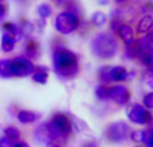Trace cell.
Instances as JSON below:
<instances>
[{"instance_id":"obj_1","label":"cell","mask_w":153,"mask_h":147,"mask_svg":"<svg viewBox=\"0 0 153 147\" xmlns=\"http://www.w3.org/2000/svg\"><path fill=\"white\" fill-rule=\"evenodd\" d=\"M53 65L55 74L58 77H61L62 80H69V78L75 77L79 72V64L76 54L65 47H59L56 50H54Z\"/></svg>"},{"instance_id":"obj_2","label":"cell","mask_w":153,"mask_h":147,"mask_svg":"<svg viewBox=\"0 0 153 147\" xmlns=\"http://www.w3.org/2000/svg\"><path fill=\"white\" fill-rule=\"evenodd\" d=\"M118 50V43L116 38L109 32H100L91 40V51L95 57L101 59L113 58Z\"/></svg>"},{"instance_id":"obj_3","label":"cell","mask_w":153,"mask_h":147,"mask_svg":"<svg viewBox=\"0 0 153 147\" xmlns=\"http://www.w3.org/2000/svg\"><path fill=\"white\" fill-rule=\"evenodd\" d=\"M54 27H55V30L59 34H63V35L71 34L79 27V18L71 15L67 11L59 12L56 15L55 20H54Z\"/></svg>"},{"instance_id":"obj_4","label":"cell","mask_w":153,"mask_h":147,"mask_svg":"<svg viewBox=\"0 0 153 147\" xmlns=\"http://www.w3.org/2000/svg\"><path fill=\"white\" fill-rule=\"evenodd\" d=\"M106 139L109 142L114 143V145H118L121 142H125V140L129 138L130 135V127L128 123L122 120H118L116 123H111L110 126L106 128L105 131Z\"/></svg>"},{"instance_id":"obj_5","label":"cell","mask_w":153,"mask_h":147,"mask_svg":"<svg viewBox=\"0 0 153 147\" xmlns=\"http://www.w3.org/2000/svg\"><path fill=\"white\" fill-rule=\"evenodd\" d=\"M34 139L36 140L38 143L40 145H46L48 146L54 139H67V136L65 135H61L59 132L55 131L51 123H45V124H40L34 132Z\"/></svg>"},{"instance_id":"obj_6","label":"cell","mask_w":153,"mask_h":147,"mask_svg":"<svg viewBox=\"0 0 153 147\" xmlns=\"http://www.w3.org/2000/svg\"><path fill=\"white\" fill-rule=\"evenodd\" d=\"M126 116L132 123L134 124H140V126H144V124H151L152 123V113L151 111L145 110L141 104H134L130 105L126 110Z\"/></svg>"},{"instance_id":"obj_7","label":"cell","mask_w":153,"mask_h":147,"mask_svg":"<svg viewBox=\"0 0 153 147\" xmlns=\"http://www.w3.org/2000/svg\"><path fill=\"white\" fill-rule=\"evenodd\" d=\"M35 66L26 57H16L11 59V74L12 77H27L32 74Z\"/></svg>"},{"instance_id":"obj_8","label":"cell","mask_w":153,"mask_h":147,"mask_svg":"<svg viewBox=\"0 0 153 147\" xmlns=\"http://www.w3.org/2000/svg\"><path fill=\"white\" fill-rule=\"evenodd\" d=\"M51 126L55 128L56 132H59L61 135L69 136V134L73 130V122L70 119V116H67L66 113H56L51 119Z\"/></svg>"},{"instance_id":"obj_9","label":"cell","mask_w":153,"mask_h":147,"mask_svg":"<svg viewBox=\"0 0 153 147\" xmlns=\"http://www.w3.org/2000/svg\"><path fill=\"white\" fill-rule=\"evenodd\" d=\"M130 91L126 85L122 84H117V85L110 88V99L118 105H126L130 101Z\"/></svg>"},{"instance_id":"obj_10","label":"cell","mask_w":153,"mask_h":147,"mask_svg":"<svg viewBox=\"0 0 153 147\" xmlns=\"http://www.w3.org/2000/svg\"><path fill=\"white\" fill-rule=\"evenodd\" d=\"M118 37L122 39V42L125 43V46H133L136 42V38H134V30L133 27L130 26L129 23H122L121 27L118 28L117 31Z\"/></svg>"},{"instance_id":"obj_11","label":"cell","mask_w":153,"mask_h":147,"mask_svg":"<svg viewBox=\"0 0 153 147\" xmlns=\"http://www.w3.org/2000/svg\"><path fill=\"white\" fill-rule=\"evenodd\" d=\"M3 31H4L5 34H8L10 37H12L13 39H15V42L24 38L23 34H22V31H20L19 24L12 23V22H5V23H3Z\"/></svg>"},{"instance_id":"obj_12","label":"cell","mask_w":153,"mask_h":147,"mask_svg":"<svg viewBox=\"0 0 153 147\" xmlns=\"http://www.w3.org/2000/svg\"><path fill=\"white\" fill-rule=\"evenodd\" d=\"M32 81L40 85H45L48 81V70L45 66H36L32 72Z\"/></svg>"},{"instance_id":"obj_13","label":"cell","mask_w":153,"mask_h":147,"mask_svg":"<svg viewBox=\"0 0 153 147\" xmlns=\"http://www.w3.org/2000/svg\"><path fill=\"white\" fill-rule=\"evenodd\" d=\"M39 118H40L39 113L32 112V111H28V110H22L18 112V120L23 124L34 123V122H36Z\"/></svg>"},{"instance_id":"obj_14","label":"cell","mask_w":153,"mask_h":147,"mask_svg":"<svg viewBox=\"0 0 153 147\" xmlns=\"http://www.w3.org/2000/svg\"><path fill=\"white\" fill-rule=\"evenodd\" d=\"M152 26H153V19L151 15H145L138 20L137 23V32L141 35H145L148 32H151L152 30Z\"/></svg>"},{"instance_id":"obj_15","label":"cell","mask_w":153,"mask_h":147,"mask_svg":"<svg viewBox=\"0 0 153 147\" xmlns=\"http://www.w3.org/2000/svg\"><path fill=\"white\" fill-rule=\"evenodd\" d=\"M111 82H122L128 80V70L124 66H111L110 70Z\"/></svg>"},{"instance_id":"obj_16","label":"cell","mask_w":153,"mask_h":147,"mask_svg":"<svg viewBox=\"0 0 153 147\" xmlns=\"http://www.w3.org/2000/svg\"><path fill=\"white\" fill-rule=\"evenodd\" d=\"M26 58L27 59H36L38 57L40 56V49H39V45L35 42L34 39H30L26 45Z\"/></svg>"},{"instance_id":"obj_17","label":"cell","mask_w":153,"mask_h":147,"mask_svg":"<svg viewBox=\"0 0 153 147\" xmlns=\"http://www.w3.org/2000/svg\"><path fill=\"white\" fill-rule=\"evenodd\" d=\"M15 43L16 42L12 37H10L8 34L3 32L1 39H0V49H1V51H4V53H11V51L15 49Z\"/></svg>"},{"instance_id":"obj_18","label":"cell","mask_w":153,"mask_h":147,"mask_svg":"<svg viewBox=\"0 0 153 147\" xmlns=\"http://www.w3.org/2000/svg\"><path fill=\"white\" fill-rule=\"evenodd\" d=\"M95 97L101 101H105V100L110 99V86H106L105 84H100V85L95 86Z\"/></svg>"},{"instance_id":"obj_19","label":"cell","mask_w":153,"mask_h":147,"mask_svg":"<svg viewBox=\"0 0 153 147\" xmlns=\"http://www.w3.org/2000/svg\"><path fill=\"white\" fill-rule=\"evenodd\" d=\"M0 77L1 78H11V59L3 58L0 59Z\"/></svg>"},{"instance_id":"obj_20","label":"cell","mask_w":153,"mask_h":147,"mask_svg":"<svg viewBox=\"0 0 153 147\" xmlns=\"http://www.w3.org/2000/svg\"><path fill=\"white\" fill-rule=\"evenodd\" d=\"M106 20H108V18L102 11H95L91 15V23L97 27H102L103 24H106Z\"/></svg>"},{"instance_id":"obj_21","label":"cell","mask_w":153,"mask_h":147,"mask_svg":"<svg viewBox=\"0 0 153 147\" xmlns=\"http://www.w3.org/2000/svg\"><path fill=\"white\" fill-rule=\"evenodd\" d=\"M36 12L40 19H47L48 16H51V14H53V8H51V5L48 4V3H42V4L38 5Z\"/></svg>"},{"instance_id":"obj_22","label":"cell","mask_w":153,"mask_h":147,"mask_svg":"<svg viewBox=\"0 0 153 147\" xmlns=\"http://www.w3.org/2000/svg\"><path fill=\"white\" fill-rule=\"evenodd\" d=\"M129 136L132 138V140H134L136 143H143V145H144V143L146 142V138H148V131H145V130L133 131Z\"/></svg>"},{"instance_id":"obj_23","label":"cell","mask_w":153,"mask_h":147,"mask_svg":"<svg viewBox=\"0 0 153 147\" xmlns=\"http://www.w3.org/2000/svg\"><path fill=\"white\" fill-rule=\"evenodd\" d=\"M110 70H111V66H102V68L100 69V72H98V77H100V80L102 81L103 84L111 82Z\"/></svg>"},{"instance_id":"obj_24","label":"cell","mask_w":153,"mask_h":147,"mask_svg":"<svg viewBox=\"0 0 153 147\" xmlns=\"http://www.w3.org/2000/svg\"><path fill=\"white\" fill-rule=\"evenodd\" d=\"M4 134H5V138H8V139L12 140V142H16V140L20 138V131H19V128H16V127H13V126L7 127V128L4 130Z\"/></svg>"},{"instance_id":"obj_25","label":"cell","mask_w":153,"mask_h":147,"mask_svg":"<svg viewBox=\"0 0 153 147\" xmlns=\"http://www.w3.org/2000/svg\"><path fill=\"white\" fill-rule=\"evenodd\" d=\"M19 27H20V31H22V34H23V37H31V34L35 30L34 24L28 20H23Z\"/></svg>"},{"instance_id":"obj_26","label":"cell","mask_w":153,"mask_h":147,"mask_svg":"<svg viewBox=\"0 0 153 147\" xmlns=\"http://www.w3.org/2000/svg\"><path fill=\"white\" fill-rule=\"evenodd\" d=\"M66 11H67V12H70L71 15L76 16V18H79V16H81V14H82L81 7H79L75 2H70L69 4H66Z\"/></svg>"},{"instance_id":"obj_27","label":"cell","mask_w":153,"mask_h":147,"mask_svg":"<svg viewBox=\"0 0 153 147\" xmlns=\"http://www.w3.org/2000/svg\"><path fill=\"white\" fill-rule=\"evenodd\" d=\"M143 107L145 108V110H152L153 108V93H151V92H149V93H146L145 96H144V99H143Z\"/></svg>"},{"instance_id":"obj_28","label":"cell","mask_w":153,"mask_h":147,"mask_svg":"<svg viewBox=\"0 0 153 147\" xmlns=\"http://www.w3.org/2000/svg\"><path fill=\"white\" fill-rule=\"evenodd\" d=\"M125 57H126L128 59L137 58V50H136L134 45L133 46H125Z\"/></svg>"},{"instance_id":"obj_29","label":"cell","mask_w":153,"mask_h":147,"mask_svg":"<svg viewBox=\"0 0 153 147\" xmlns=\"http://www.w3.org/2000/svg\"><path fill=\"white\" fill-rule=\"evenodd\" d=\"M144 80H145V82L148 84L149 86H153V81H152V78H153V73H152V68H149V69H146L145 72H144Z\"/></svg>"},{"instance_id":"obj_30","label":"cell","mask_w":153,"mask_h":147,"mask_svg":"<svg viewBox=\"0 0 153 147\" xmlns=\"http://www.w3.org/2000/svg\"><path fill=\"white\" fill-rule=\"evenodd\" d=\"M121 24H122L121 18H113L111 19V22H110V28L113 30L114 32H117L118 31V28L121 27Z\"/></svg>"},{"instance_id":"obj_31","label":"cell","mask_w":153,"mask_h":147,"mask_svg":"<svg viewBox=\"0 0 153 147\" xmlns=\"http://www.w3.org/2000/svg\"><path fill=\"white\" fill-rule=\"evenodd\" d=\"M13 145H15V142L10 140L8 138H5V136L0 138V147H13Z\"/></svg>"},{"instance_id":"obj_32","label":"cell","mask_w":153,"mask_h":147,"mask_svg":"<svg viewBox=\"0 0 153 147\" xmlns=\"http://www.w3.org/2000/svg\"><path fill=\"white\" fill-rule=\"evenodd\" d=\"M145 145L146 147H153V131L152 130H148V138H146Z\"/></svg>"},{"instance_id":"obj_33","label":"cell","mask_w":153,"mask_h":147,"mask_svg":"<svg viewBox=\"0 0 153 147\" xmlns=\"http://www.w3.org/2000/svg\"><path fill=\"white\" fill-rule=\"evenodd\" d=\"M34 27H38L39 28V31H43V28L46 27V19H38L36 24H34Z\"/></svg>"},{"instance_id":"obj_34","label":"cell","mask_w":153,"mask_h":147,"mask_svg":"<svg viewBox=\"0 0 153 147\" xmlns=\"http://www.w3.org/2000/svg\"><path fill=\"white\" fill-rule=\"evenodd\" d=\"M5 14H7V7H5L4 4H1V3H0V20H1V19L5 16Z\"/></svg>"},{"instance_id":"obj_35","label":"cell","mask_w":153,"mask_h":147,"mask_svg":"<svg viewBox=\"0 0 153 147\" xmlns=\"http://www.w3.org/2000/svg\"><path fill=\"white\" fill-rule=\"evenodd\" d=\"M70 2H73V0H54V3H55L56 5H66V4H69Z\"/></svg>"},{"instance_id":"obj_36","label":"cell","mask_w":153,"mask_h":147,"mask_svg":"<svg viewBox=\"0 0 153 147\" xmlns=\"http://www.w3.org/2000/svg\"><path fill=\"white\" fill-rule=\"evenodd\" d=\"M13 147H30V145L27 142H15Z\"/></svg>"},{"instance_id":"obj_37","label":"cell","mask_w":153,"mask_h":147,"mask_svg":"<svg viewBox=\"0 0 153 147\" xmlns=\"http://www.w3.org/2000/svg\"><path fill=\"white\" fill-rule=\"evenodd\" d=\"M82 147H98V146H97V143H95V142L90 140V142H86V143H85V145L82 146Z\"/></svg>"},{"instance_id":"obj_38","label":"cell","mask_w":153,"mask_h":147,"mask_svg":"<svg viewBox=\"0 0 153 147\" xmlns=\"http://www.w3.org/2000/svg\"><path fill=\"white\" fill-rule=\"evenodd\" d=\"M136 76V72L133 70V72H128V80L126 81H129V80H133V77Z\"/></svg>"},{"instance_id":"obj_39","label":"cell","mask_w":153,"mask_h":147,"mask_svg":"<svg viewBox=\"0 0 153 147\" xmlns=\"http://www.w3.org/2000/svg\"><path fill=\"white\" fill-rule=\"evenodd\" d=\"M114 2L117 3V4H120V5H122V4H126V3H129L130 0H114Z\"/></svg>"},{"instance_id":"obj_40","label":"cell","mask_w":153,"mask_h":147,"mask_svg":"<svg viewBox=\"0 0 153 147\" xmlns=\"http://www.w3.org/2000/svg\"><path fill=\"white\" fill-rule=\"evenodd\" d=\"M98 3H100L101 5H106L109 3V0H98Z\"/></svg>"},{"instance_id":"obj_41","label":"cell","mask_w":153,"mask_h":147,"mask_svg":"<svg viewBox=\"0 0 153 147\" xmlns=\"http://www.w3.org/2000/svg\"><path fill=\"white\" fill-rule=\"evenodd\" d=\"M136 147H144V146H136Z\"/></svg>"},{"instance_id":"obj_42","label":"cell","mask_w":153,"mask_h":147,"mask_svg":"<svg viewBox=\"0 0 153 147\" xmlns=\"http://www.w3.org/2000/svg\"><path fill=\"white\" fill-rule=\"evenodd\" d=\"M1 2H4V0H0V3H1Z\"/></svg>"}]
</instances>
